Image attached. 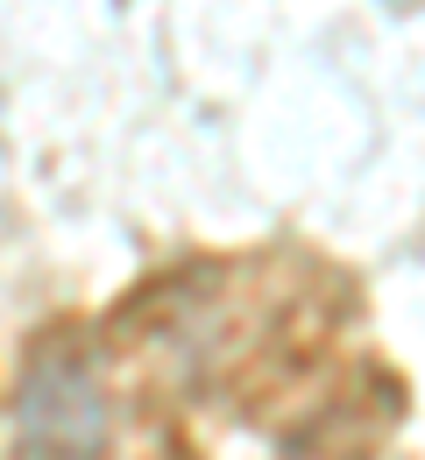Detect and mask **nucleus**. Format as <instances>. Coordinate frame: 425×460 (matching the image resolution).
Listing matches in <instances>:
<instances>
[{"mask_svg": "<svg viewBox=\"0 0 425 460\" xmlns=\"http://www.w3.org/2000/svg\"><path fill=\"white\" fill-rule=\"evenodd\" d=\"M7 460H114L107 383L78 347L43 341L14 383V432Z\"/></svg>", "mask_w": 425, "mask_h": 460, "instance_id": "f257e3e1", "label": "nucleus"}]
</instances>
